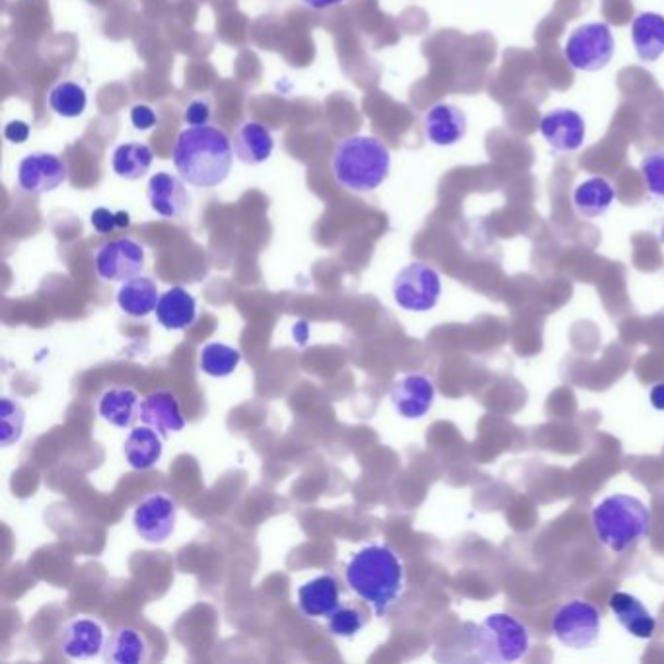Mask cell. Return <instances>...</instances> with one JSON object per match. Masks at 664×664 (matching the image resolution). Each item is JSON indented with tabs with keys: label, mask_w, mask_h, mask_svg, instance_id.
I'll return each instance as SVG.
<instances>
[{
	"label": "cell",
	"mask_w": 664,
	"mask_h": 664,
	"mask_svg": "<svg viewBox=\"0 0 664 664\" xmlns=\"http://www.w3.org/2000/svg\"><path fill=\"white\" fill-rule=\"evenodd\" d=\"M177 505L164 493H150L140 501L133 513V526L140 540L147 544H164L175 532Z\"/></svg>",
	"instance_id": "30bf717a"
},
{
	"label": "cell",
	"mask_w": 664,
	"mask_h": 664,
	"mask_svg": "<svg viewBox=\"0 0 664 664\" xmlns=\"http://www.w3.org/2000/svg\"><path fill=\"white\" fill-rule=\"evenodd\" d=\"M140 414V397L133 388H110L98 399V416L118 429L133 427Z\"/></svg>",
	"instance_id": "4316f807"
},
{
	"label": "cell",
	"mask_w": 664,
	"mask_h": 664,
	"mask_svg": "<svg viewBox=\"0 0 664 664\" xmlns=\"http://www.w3.org/2000/svg\"><path fill=\"white\" fill-rule=\"evenodd\" d=\"M232 148H234L236 158L246 167H258V164L268 162L273 155L275 139H273L271 131L258 121H242L234 131Z\"/></svg>",
	"instance_id": "d6986e66"
},
{
	"label": "cell",
	"mask_w": 664,
	"mask_h": 664,
	"mask_svg": "<svg viewBox=\"0 0 664 664\" xmlns=\"http://www.w3.org/2000/svg\"><path fill=\"white\" fill-rule=\"evenodd\" d=\"M242 353L226 343H207L199 353V369L212 379H226L238 369Z\"/></svg>",
	"instance_id": "f1b7e54d"
},
{
	"label": "cell",
	"mask_w": 664,
	"mask_h": 664,
	"mask_svg": "<svg viewBox=\"0 0 664 664\" xmlns=\"http://www.w3.org/2000/svg\"><path fill=\"white\" fill-rule=\"evenodd\" d=\"M392 170V155L377 137L353 135L342 139L332 155L333 180L353 194H369L384 184Z\"/></svg>",
	"instance_id": "3957f363"
},
{
	"label": "cell",
	"mask_w": 664,
	"mask_h": 664,
	"mask_svg": "<svg viewBox=\"0 0 664 664\" xmlns=\"http://www.w3.org/2000/svg\"><path fill=\"white\" fill-rule=\"evenodd\" d=\"M423 131L434 147H454L468 133V118L454 103H434L425 113Z\"/></svg>",
	"instance_id": "9a60e30c"
},
{
	"label": "cell",
	"mask_w": 664,
	"mask_h": 664,
	"mask_svg": "<svg viewBox=\"0 0 664 664\" xmlns=\"http://www.w3.org/2000/svg\"><path fill=\"white\" fill-rule=\"evenodd\" d=\"M152 162H155L152 148L147 147L145 143H137V140L123 143L120 147H115L111 155L113 174L121 180H130V182L145 177L152 167Z\"/></svg>",
	"instance_id": "83f0119b"
},
{
	"label": "cell",
	"mask_w": 664,
	"mask_h": 664,
	"mask_svg": "<svg viewBox=\"0 0 664 664\" xmlns=\"http://www.w3.org/2000/svg\"><path fill=\"white\" fill-rule=\"evenodd\" d=\"M90 222H93L94 231L100 232V234H110L118 229H127L131 224V217L130 212H113L106 207H98L90 214Z\"/></svg>",
	"instance_id": "836d02e7"
},
{
	"label": "cell",
	"mask_w": 664,
	"mask_h": 664,
	"mask_svg": "<svg viewBox=\"0 0 664 664\" xmlns=\"http://www.w3.org/2000/svg\"><path fill=\"white\" fill-rule=\"evenodd\" d=\"M158 300L160 291L157 283L143 275L123 281L115 295V303L121 312L131 318H147L148 315L157 312Z\"/></svg>",
	"instance_id": "7402d4cb"
},
{
	"label": "cell",
	"mask_w": 664,
	"mask_h": 664,
	"mask_svg": "<svg viewBox=\"0 0 664 664\" xmlns=\"http://www.w3.org/2000/svg\"><path fill=\"white\" fill-rule=\"evenodd\" d=\"M614 53L616 39L606 22H589L573 29L563 47L565 61L581 73H599L606 69Z\"/></svg>",
	"instance_id": "8992f818"
},
{
	"label": "cell",
	"mask_w": 664,
	"mask_h": 664,
	"mask_svg": "<svg viewBox=\"0 0 664 664\" xmlns=\"http://www.w3.org/2000/svg\"><path fill=\"white\" fill-rule=\"evenodd\" d=\"M651 404H653V407L659 409V411H664V382L656 384V386H653V390H651Z\"/></svg>",
	"instance_id": "f35d334b"
},
{
	"label": "cell",
	"mask_w": 664,
	"mask_h": 664,
	"mask_svg": "<svg viewBox=\"0 0 664 664\" xmlns=\"http://www.w3.org/2000/svg\"><path fill=\"white\" fill-rule=\"evenodd\" d=\"M345 582L360 602L382 618L404 592V565L392 548L365 545L347 563Z\"/></svg>",
	"instance_id": "7a4b0ae2"
},
{
	"label": "cell",
	"mask_w": 664,
	"mask_h": 664,
	"mask_svg": "<svg viewBox=\"0 0 664 664\" xmlns=\"http://www.w3.org/2000/svg\"><path fill=\"white\" fill-rule=\"evenodd\" d=\"M651 508L636 495H608L592 508L594 534L600 544L614 554H626L643 542L651 532Z\"/></svg>",
	"instance_id": "277c9868"
},
{
	"label": "cell",
	"mask_w": 664,
	"mask_h": 664,
	"mask_svg": "<svg viewBox=\"0 0 664 664\" xmlns=\"http://www.w3.org/2000/svg\"><path fill=\"white\" fill-rule=\"evenodd\" d=\"M550 628L552 636L563 647L573 651H587L597 645L600 639L602 614L587 600H569L555 610Z\"/></svg>",
	"instance_id": "52a82bcc"
},
{
	"label": "cell",
	"mask_w": 664,
	"mask_h": 664,
	"mask_svg": "<svg viewBox=\"0 0 664 664\" xmlns=\"http://www.w3.org/2000/svg\"><path fill=\"white\" fill-rule=\"evenodd\" d=\"M26 414L16 399L4 396L0 399V443L4 448L19 443L24 434Z\"/></svg>",
	"instance_id": "1f68e13d"
},
{
	"label": "cell",
	"mask_w": 664,
	"mask_h": 664,
	"mask_svg": "<svg viewBox=\"0 0 664 664\" xmlns=\"http://www.w3.org/2000/svg\"><path fill=\"white\" fill-rule=\"evenodd\" d=\"M164 453L162 434L152 427H135L123 443V456L133 470L147 471L157 466Z\"/></svg>",
	"instance_id": "603a6c76"
},
{
	"label": "cell",
	"mask_w": 664,
	"mask_h": 664,
	"mask_svg": "<svg viewBox=\"0 0 664 664\" xmlns=\"http://www.w3.org/2000/svg\"><path fill=\"white\" fill-rule=\"evenodd\" d=\"M172 162L185 184L212 189L224 184L234 164L232 139L212 125L187 127L175 139Z\"/></svg>",
	"instance_id": "6da1fadb"
},
{
	"label": "cell",
	"mask_w": 664,
	"mask_h": 664,
	"mask_svg": "<svg viewBox=\"0 0 664 664\" xmlns=\"http://www.w3.org/2000/svg\"><path fill=\"white\" fill-rule=\"evenodd\" d=\"M610 612L618 619L619 626L637 639L655 636L656 622L641 600L629 592H614L608 600Z\"/></svg>",
	"instance_id": "ffe728a7"
},
{
	"label": "cell",
	"mask_w": 664,
	"mask_h": 664,
	"mask_svg": "<svg viewBox=\"0 0 664 664\" xmlns=\"http://www.w3.org/2000/svg\"><path fill=\"white\" fill-rule=\"evenodd\" d=\"M131 123L137 131L152 130L158 123L157 111L147 103H137L131 108Z\"/></svg>",
	"instance_id": "d590c367"
},
{
	"label": "cell",
	"mask_w": 664,
	"mask_h": 664,
	"mask_svg": "<svg viewBox=\"0 0 664 664\" xmlns=\"http://www.w3.org/2000/svg\"><path fill=\"white\" fill-rule=\"evenodd\" d=\"M47 103L59 118L76 120L86 111L88 94L83 84L63 81L51 88V93L47 96Z\"/></svg>",
	"instance_id": "f546056e"
},
{
	"label": "cell",
	"mask_w": 664,
	"mask_h": 664,
	"mask_svg": "<svg viewBox=\"0 0 664 664\" xmlns=\"http://www.w3.org/2000/svg\"><path fill=\"white\" fill-rule=\"evenodd\" d=\"M140 421L152 427L155 431L168 436L170 433L184 431L185 417L182 414L180 399L172 392H152L140 402Z\"/></svg>",
	"instance_id": "ac0fdd59"
},
{
	"label": "cell",
	"mask_w": 664,
	"mask_h": 664,
	"mask_svg": "<svg viewBox=\"0 0 664 664\" xmlns=\"http://www.w3.org/2000/svg\"><path fill=\"white\" fill-rule=\"evenodd\" d=\"M300 2L306 4V7H310V9L325 10L333 9V7L342 4V2H345V0H300Z\"/></svg>",
	"instance_id": "74e56055"
},
{
	"label": "cell",
	"mask_w": 664,
	"mask_h": 664,
	"mask_svg": "<svg viewBox=\"0 0 664 664\" xmlns=\"http://www.w3.org/2000/svg\"><path fill=\"white\" fill-rule=\"evenodd\" d=\"M369 606L362 602H345L328 618V629L333 637L353 639L369 624Z\"/></svg>",
	"instance_id": "4dcf8cb0"
},
{
	"label": "cell",
	"mask_w": 664,
	"mask_h": 664,
	"mask_svg": "<svg viewBox=\"0 0 664 664\" xmlns=\"http://www.w3.org/2000/svg\"><path fill=\"white\" fill-rule=\"evenodd\" d=\"M433 380L425 374H406L397 379L390 388V402L397 411V416L416 421L423 419L434 404Z\"/></svg>",
	"instance_id": "4fadbf2b"
},
{
	"label": "cell",
	"mask_w": 664,
	"mask_h": 664,
	"mask_svg": "<svg viewBox=\"0 0 664 664\" xmlns=\"http://www.w3.org/2000/svg\"><path fill=\"white\" fill-rule=\"evenodd\" d=\"M157 320L168 332H182L194 325L197 320V300L184 286H172L160 295L157 306Z\"/></svg>",
	"instance_id": "44dd1931"
},
{
	"label": "cell",
	"mask_w": 664,
	"mask_h": 664,
	"mask_svg": "<svg viewBox=\"0 0 664 664\" xmlns=\"http://www.w3.org/2000/svg\"><path fill=\"white\" fill-rule=\"evenodd\" d=\"M298 608L306 618H330L342 606V592L337 579L325 573L298 587Z\"/></svg>",
	"instance_id": "2e32d148"
},
{
	"label": "cell",
	"mask_w": 664,
	"mask_h": 664,
	"mask_svg": "<svg viewBox=\"0 0 664 664\" xmlns=\"http://www.w3.org/2000/svg\"><path fill=\"white\" fill-rule=\"evenodd\" d=\"M147 197L150 209L162 219H180L189 207L184 180L168 172H157L148 180Z\"/></svg>",
	"instance_id": "e0dca14e"
},
{
	"label": "cell",
	"mask_w": 664,
	"mask_h": 664,
	"mask_svg": "<svg viewBox=\"0 0 664 664\" xmlns=\"http://www.w3.org/2000/svg\"><path fill=\"white\" fill-rule=\"evenodd\" d=\"M616 189L606 177L592 175L575 187L573 192V207L585 219H599L610 211L616 201Z\"/></svg>",
	"instance_id": "d4e9b609"
},
{
	"label": "cell",
	"mask_w": 664,
	"mask_h": 664,
	"mask_svg": "<svg viewBox=\"0 0 664 664\" xmlns=\"http://www.w3.org/2000/svg\"><path fill=\"white\" fill-rule=\"evenodd\" d=\"M639 170L643 175L647 192L655 199L664 201V150L647 152L645 157L641 158Z\"/></svg>",
	"instance_id": "d6a6232c"
},
{
	"label": "cell",
	"mask_w": 664,
	"mask_h": 664,
	"mask_svg": "<svg viewBox=\"0 0 664 664\" xmlns=\"http://www.w3.org/2000/svg\"><path fill=\"white\" fill-rule=\"evenodd\" d=\"M150 655V643L139 629L118 628L111 631L106 647H103V661L110 664H143Z\"/></svg>",
	"instance_id": "cb8c5ba5"
},
{
	"label": "cell",
	"mask_w": 664,
	"mask_h": 664,
	"mask_svg": "<svg viewBox=\"0 0 664 664\" xmlns=\"http://www.w3.org/2000/svg\"><path fill=\"white\" fill-rule=\"evenodd\" d=\"M540 135L555 152H577L587 139V123L579 111L557 108L540 120Z\"/></svg>",
	"instance_id": "7c38bea8"
},
{
	"label": "cell",
	"mask_w": 664,
	"mask_h": 664,
	"mask_svg": "<svg viewBox=\"0 0 664 664\" xmlns=\"http://www.w3.org/2000/svg\"><path fill=\"white\" fill-rule=\"evenodd\" d=\"M4 137L14 145H22L29 139V125L26 121H10L9 125L4 127Z\"/></svg>",
	"instance_id": "8d00e7d4"
},
{
	"label": "cell",
	"mask_w": 664,
	"mask_h": 664,
	"mask_svg": "<svg viewBox=\"0 0 664 664\" xmlns=\"http://www.w3.org/2000/svg\"><path fill=\"white\" fill-rule=\"evenodd\" d=\"M106 629L102 622L88 616L66 622L61 631V653L71 661H86L102 655L106 647Z\"/></svg>",
	"instance_id": "5bb4252c"
},
{
	"label": "cell",
	"mask_w": 664,
	"mask_h": 664,
	"mask_svg": "<svg viewBox=\"0 0 664 664\" xmlns=\"http://www.w3.org/2000/svg\"><path fill=\"white\" fill-rule=\"evenodd\" d=\"M211 115L212 111L209 102H205V100H195V102L187 103L182 120H184L187 127H204V125H209Z\"/></svg>",
	"instance_id": "e575fe53"
},
{
	"label": "cell",
	"mask_w": 664,
	"mask_h": 664,
	"mask_svg": "<svg viewBox=\"0 0 664 664\" xmlns=\"http://www.w3.org/2000/svg\"><path fill=\"white\" fill-rule=\"evenodd\" d=\"M69 180V164L53 152H32L19 164V189L26 195L56 192Z\"/></svg>",
	"instance_id": "8fae6325"
},
{
	"label": "cell",
	"mask_w": 664,
	"mask_h": 664,
	"mask_svg": "<svg viewBox=\"0 0 664 664\" xmlns=\"http://www.w3.org/2000/svg\"><path fill=\"white\" fill-rule=\"evenodd\" d=\"M392 295L402 310L421 315L439 305L443 295V281L436 269L423 261H414L399 269L392 283Z\"/></svg>",
	"instance_id": "ba28073f"
},
{
	"label": "cell",
	"mask_w": 664,
	"mask_h": 664,
	"mask_svg": "<svg viewBox=\"0 0 664 664\" xmlns=\"http://www.w3.org/2000/svg\"><path fill=\"white\" fill-rule=\"evenodd\" d=\"M94 268L106 283H123L145 269V248L130 236L102 244L94 254Z\"/></svg>",
	"instance_id": "9c48e42d"
},
{
	"label": "cell",
	"mask_w": 664,
	"mask_h": 664,
	"mask_svg": "<svg viewBox=\"0 0 664 664\" xmlns=\"http://www.w3.org/2000/svg\"><path fill=\"white\" fill-rule=\"evenodd\" d=\"M631 44L643 63H655L664 56V16L641 12L631 22Z\"/></svg>",
	"instance_id": "484cf974"
},
{
	"label": "cell",
	"mask_w": 664,
	"mask_h": 664,
	"mask_svg": "<svg viewBox=\"0 0 664 664\" xmlns=\"http://www.w3.org/2000/svg\"><path fill=\"white\" fill-rule=\"evenodd\" d=\"M470 649L483 663H517L530 651V634L520 619L495 612L471 626Z\"/></svg>",
	"instance_id": "5b68a950"
}]
</instances>
